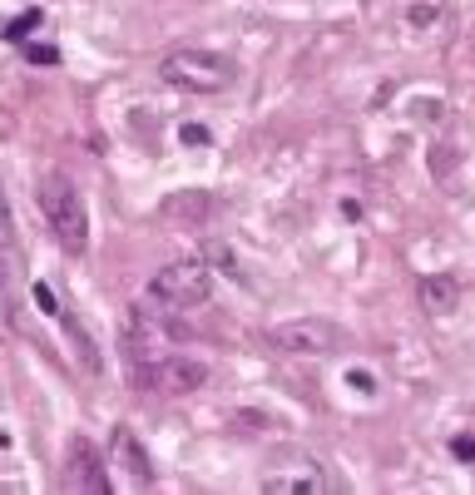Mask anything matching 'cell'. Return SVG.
I'll return each instance as SVG.
<instances>
[{"instance_id": "obj_21", "label": "cell", "mask_w": 475, "mask_h": 495, "mask_svg": "<svg viewBox=\"0 0 475 495\" xmlns=\"http://www.w3.org/2000/svg\"><path fill=\"white\" fill-rule=\"evenodd\" d=\"M431 20H436L431 5H416V10H411V25H431Z\"/></svg>"}, {"instance_id": "obj_2", "label": "cell", "mask_w": 475, "mask_h": 495, "mask_svg": "<svg viewBox=\"0 0 475 495\" xmlns=\"http://www.w3.org/2000/svg\"><path fill=\"white\" fill-rule=\"evenodd\" d=\"M159 75L174 85V90H189V95H218L238 80V65L228 55H208V50H174Z\"/></svg>"}, {"instance_id": "obj_1", "label": "cell", "mask_w": 475, "mask_h": 495, "mask_svg": "<svg viewBox=\"0 0 475 495\" xmlns=\"http://www.w3.org/2000/svg\"><path fill=\"white\" fill-rule=\"evenodd\" d=\"M35 203H40L45 223L55 228L60 248H70V253H85V248H90V218H85V198H80V189H75L65 174H50V179H40Z\"/></svg>"}, {"instance_id": "obj_7", "label": "cell", "mask_w": 475, "mask_h": 495, "mask_svg": "<svg viewBox=\"0 0 475 495\" xmlns=\"http://www.w3.org/2000/svg\"><path fill=\"white\" fill-rule=\"evenodd\" d=\"M109 451H114V461L129 471V481H134L139 491H149V486H154V461H149L144 441H139L129 426H114V441H109Z\"/></svg>"}, {"instance_id": "obj_14", "label": "cell", "mask_w": 475, "mask_h": 495, "mask_svg": "<svg viewBox=\"0 0 475 495\" xmlns=\"http://www.w3.org/2000/svg\"><path fill=\"white\" fill-rule=\"evenodd\" d=\"M25 60H30V65H60V50H55V45H30Z\"/></svg>"}, {"instance_id": "obj_8", "label": "cell", "mask_w": 475, "mask_h": 495, "mask_svg": "<svg viewBox=\"0 0 475 495\" xmlns=\"http://www.w3.org/2000/svg\"><path fill=\"white\" fill-rule=\"evenodd\" d=\"M208 194L203 189H179V194H169L159 208H154V218L159 223H169V228H198L203 218H208Z\"/></svg>"}, {"instance_id": "obj_16", "label": "cell", "mask_w": 475, "mask_h": 495, "mask_svg": "<svg viewBox=\"0 0 475 495\" xmlns=\"http://www.w3.org/2000/svg\"><path fill=\"white\" fill-rule=\"evenodd\" d=\"M179 139H184L189 149H203V144H208V129H203V124H184V129H179Z\"/></svg>"}, {"instance_id": "obj_10", "label": "cell", "mask_w": 475, "mask_h": 495, "mask_svg": "<svg viewBox=\"0 0 475 495\" xmlns=\"http://www.w3.org/2000/svg\"><path fill=\"white\" fill-rule=\"evenodd\" d=\"M421 307H426L431 317H446V312H456V307H461V283H456L451 273H436V278H426V283H421Z\"/></svg>"}, {"instance_id": "obj_5", "label": "cell", "mask_w": 475, "mask_h": 495, "mask_svg": "<svg viewBox=\"0 0 475 495\" xmlns=\"http://www.w3.org/2000/svg\"><path fill=\"white\" fill-rule=\"evenodd\" d=\"M268 337L278 352H297V357H322L342 347V327L327 317H292V322H278Z\"/></svg>"}, {"instance_id": "obj_9", "label": "cell", "mask_w": 475, "mask_h": 495, "mask_svg": "<svg viewBox=\"0 0 475 495\" xmlns=\"http://www.w3.org/2000/svg\"><path fill=\"white\" fill-rule=\"evenodd\" d=\"M70 491H90V495L109 491V476H104L99 451L90 441H75V446H70Z\"/></svg>"}, {"instance_id": "obj_4", "label": "cell", "mask_w": 475, "mask_h": 495, "mask_svg": "<svg viewBox=\"0 0 475 495\" xmlns=\"http://www.w3.org/2000/svg\"><path fill=\"white\" fill-rule=\"evenodd\" d=\"M134 382H139L144 392L184 396V392H198V387L208 382V367H203L198 357H174V352H164V357H149V362H139Z\"/></svg>"}, {"instance_id": "obj_17", "label": "cell", "mask_w": 475, "mask_h": 495, "mask_svg": "<svg viewBox=\"0 0 475 495\" xmlns=\"http://www.w3.org/2000/svg\"><path fill=\"white\" fill-rule=\"evenodd\" d=\"M416 109H421V119H426V124H431V119H436V124L446 119V104H441V99H436V104H431V99H421Z\"/></svg>"}, {"instance_id": "obj_13", "label": "cell", "mask_w": 475, "mask_h": 495, "mask_svg": "<svg viewBox=\"0 0 475 495\" xmlns=\"http://www.w3.org/2000/svg\"><path fill=\"white\" fill-rule=\"evenodd\" d=\"M451 169H456V149H451V144H441V149H431V174H436V179H446Z\"/></svg>"}, {"instance_id": "obj_19", "label": "cell", "mask_w": 475, "mask_h": 495, "mask_svg": "<svg viewBox=\"0 0 475 495\" xmlns=\"http://www.w3.org/2000/svg\"><path fill=\"white\" fill-rule=\"evenodd\" d=\"M451 451H456L461 461H475V436H456V441H451Z\"/></svg>"}, {"instance_id": "obj_3", "label": "cell", "mask_w": 475, "mask_h": 495, "mask_svg": "<svg viewBox=\"0 0 475 495\" xmlns=\"http://www.w3.org/2000/svg\"><path fill=\"white\" fill-rule=\"evenodd\" d=\"M149 297L164 302V307H198V302H208L213 297V268H208V258L198 253V258H179V263L159 268L149 278Z\"/></svg>"}, {"instance_id": "obj_15", "label": "cell", "mask_w": 475, "mask_h": 495, "mask_svg": "<svg viewBox=\"0 0 475 495\" xmlns=\"http://www.w3.org/2000/svg\"><path fill=\"white\" fill-rule=\"evenodd\" d=\"M35 307H40L45 317H60V307H55V293H50L45 283H35Z\"/></svg>"}, {"instance_id": "obj_18", "label": "cell", "mask_w": 475, "mask_h": 495, "mask_svg": "<svg viewBox=\"0 0 475 495\" xmlns=\"http://www.w3.org/2000/svg\"><path fill=\"white\" fill-rule=\"evenodd\" d=\"M347 382H352V387H357V392H377V382H372V372H357V367H352V372H347Z\"/></svg>"}, {"instance_id": "obj_12", "label": "cell", "mask_w": 475, "mask_h": 495, "mask_svg": "<svg viewBox=\"0 0 475 495\" xmlns=\"http://www.w3.org/2000/svg\"><path fill=\"white\" fill-rule=\"evenodd\" d=\"M35 25H40V10H25V15H15V20H10V25H5L0 35H5V40H25V35H30Z\"/></svg>"}, {"instance_id": "obj_11", "label": "cell", "mask_w": 475, "mask_h": 495, "mask_svg": "<svg viewBox=\"0 0 475 495\" xmlns=\"http://www.w3.org/2000/svg\"><path fill=\"white\" fill-rule=\"evenodd\" d=\"M263 491H273V495H307V491H317V481H307V476H302V481H297V476H273Z\"/></svg>"}, {"instance_id": "obj_6", "label": "cell", "mask_w": 475, "mask_h": 495, "mask_svg": "<svg viewBox=\"0 0 475 495\" xmlns=\"http://www.w3.org/2000/svg\"><path fill=\"white\" fill-rule=\"evenodd\" d=\"M179 337V327L169 322V307H129L124 317V342H129V357L134 362H149V357H164L159 347H169Z\"/></svg>"}, {"instance_id": "obj_20", "label": "cell", "mask_w": 475, "mask_h": 495, "mask_svg": "<svg viewBox=\"0 0 475 495\" xmlns=\"http://www.w3.org/2000/svg\"><path fill=\"white\" fill-rule=\"evenodd\" d=\"M0 243H15V228H10V208H5V198H0Z\"/></svg>"}]
</instances>
